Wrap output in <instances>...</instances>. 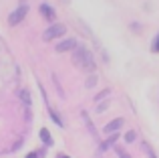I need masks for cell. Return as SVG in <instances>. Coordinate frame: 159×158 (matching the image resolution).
Returning <instances> with one entry per match:
<instances>
[{
	"label": "cell",
	"mask_w": 159,
	"mask_h": 158,
	"mask_svg": "<svg viewBox=\"0 0 159 158\" xmlns=\"http://www.w3.org/2000/svg\"><path fill=\"white\" fill-rule=\"evenodd\" d=\"M73 59H75V63H77V67H81V69H87V71H93L95 69V61H93L91 53L87 51L85 47L77 49L75 55H73Z\"/></svg>",
	"instance_id": "1"
},
{
	"label": "cell",
	"mask_w": 159,
	"mask_h": 158,
	"mask_svg": "<svg viewBox=\"0 0 159 158\" xmlns=\"http://www.w3.org/2000/svg\"><path fill=\"white\" fill-rule=\"evenodd\" d=\"M66 32V27L65 24H51V27L44 31V41H52V39H58V37H62Z\"/></svg>",
	"instance_id": "2"
},
{
	"label": "cell",
	"mask_w": 159,
	"mask_h": 158,
	"mask_svg": "<svg viewBox=\"0 0 159 158\" xmlns=\"http://www.w3.org/2000/svg\"><path fill=\"white\" fill-rule=\"evenodd\" d=\"M26 12H28V6H18L10 16H8V22H10L12 27H16L18 22H22V18L26 16Z\"/></svg>",
	"instance_id": "3"
},
{
	"label": "cell",
	"mask_w": 159,
	"mask_h": 158,
	"mask_svg": "<svg viewBox=\"0 0 159 158\" xmlns=\"http://www.w3.org/2000/svg\"><path fill=\"white\" fill-rule=\"evenodd\" d=\"M75 47H77V41L75 39H66V41H62V43L57 45V51L65 53V51H70V49H75Z\"/></svg>",
	"instance_id": "4"
},
{
	"label": "cell",
	"mask_w": 159,
	"mask_h": 158,
	"mask_svg": "<svg viewBox=\"0 0 159 158\" xmlns=\"http://www.w3.org/2000/svg\"><path fill=\"white\" fill-rule=\"evenodd\" d=\"M121 126H123V120H121V118L113 120L111 124H107V126H105V134H113V132H117Z\"/></svg>",
	"instance_id": "5"
},
{
	"label": "cell",
	"mask_w": 159,
	"mask_h": 158,
	"mask_svg": "<svg viewBox=\"0 0 159 158\" xmlns=\"http://www.w3.org/2000/svg\"><path fill=\"white\" fill-rule=\"evenodd\" d=\"M40 14H43L47 20H54V10L48 6V4H43V6H40Z\"/></svg>",
	"instance_id": "6"
},
{
	"label": "cell",
	"mask_w": 159,
	"mask_h": 158,
	"mask_svg": "<svg viewBox=\"0 0 159 158\" xmlns=\"http://www.w3.org/2000/svg\"><path fill=\"white\" fill-rule=\"evenodd\" d=\"M40 138H43V142L47 144V146H52V136L48 134V130L43 128V130H40Z\"/></svg>",
	"instance_id": "7"
},
{
	"label": "cell",
	"mask_w": 159,
	"mask_h": 158,
	"mask_svg": "<svg viewBox=\"0 0 159 158\" xmlns=\"http://www.w3.org/2000/svg\"><path fill=\"white\" fill-rule=\"evenodd\" d=\"M20 99H22L24 106H30V95H28V91H26V89L20 91Z\"/></svg>",
	"instance_id": "8"
},
{
	"label": "cell",
	"mask_w": 159,
	"mask_h": 158,
	"mask_svg": "<svg viewBox=\"0 0 159 158\" xmlns=\"http://www.w3.org/2000/svg\"><path fill=\"white\" fill-rule=\"evenodd\" d=\"M125 140H127V142H133V140H135V132H127V134H125Z\"/></svg>",
	"instance_id": "9"
},
{
	"label": "cell",
	"mask_w": 159,
	"mask_h": 158,
	"mask_svg": "<svg viewBox=\"0 0 159 158\" xmlns=\"http://www.w3.org/2000/svg\"><path fill=\"white\" fill-rule=\"evenodd\" d=\"M115 150H117V154H119L121 158H129V156H127V152H125V150H121V148H115Z\"/></svg>",
	"instance_id": "10"
},
{
	"label": "cell",
	"mask_w": 159,
	"mask_h": 158,
	"mask_svg": "<svg viewBox=\"0 0 159 158\" xmlns=\"http://www.w3.org/2000/svg\"><path fill=\"white\" fill-rule=\"evenodd\" d=\"M153 51L159 53V35H157V39H155V45H153Z\"/></svg>",
	"instance_id": "11"
},
{
	"label": "cell",
	"mask_w": 159,
	"mask_h": 158,
	"mask_svg": "<svg viewBox=\"0 0 159 158\" xmlns=\"http://www.w3.org/2000/svg\"><path fill=\"white\" fill-rule=\"evenodd\" d=\"M107 106H109V103H101V106H97V110H99V111H103V110H105Z\"/></svg>",
	"instance_id": "12"
},
{
	"label": "cell",
	"mask_w": 159,
	"mask_h": 158,
	"mask_svg": "<svg viewBox=\"0 0 159 158\" xmlns=\"http://www.w3.org/2000/svg\"><path fill=\"white\" fill-rule=\"evenodd\" d=\"M26 158H39V156H36V154H34V152H30V154H28Z\"/></svg>",
	"instance_id": "13"
},
{
	"label": "cell",
	"mask_w": 159,
	"mask_h": 158,
	"mask_svg": "<svg viewBox=\"0 0 159 158\" xmlns=\"http://www.w3.org/2000/svg\"><path fill=\"white\" fill-rule=\"evenodd\" d=\"M62 158H69V156H62Z\"/></svg>",
	"instance_id": "14"
}]
</instances>
